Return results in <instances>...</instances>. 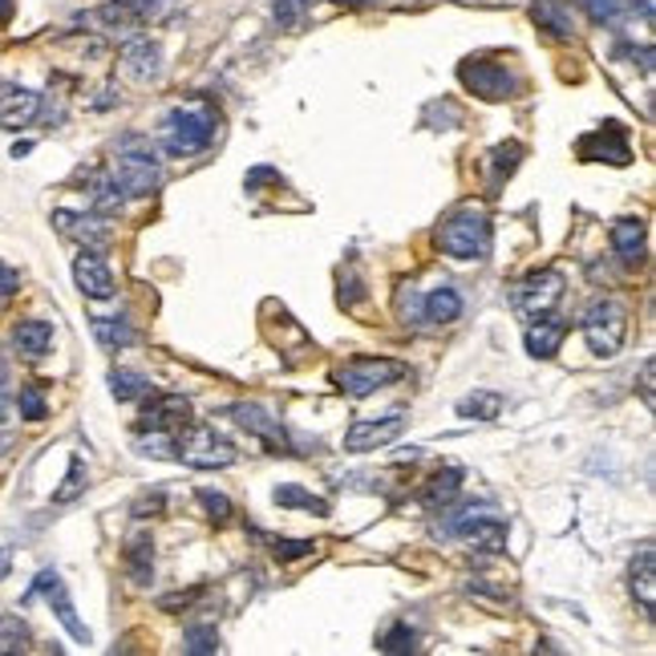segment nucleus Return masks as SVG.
<instances>
[{
  "label": "nucleus",
  "mask_w": 656,
  "mask_h": 656,
  "mask_svg": "<svg viewBox=\"0 0 656 656\" xmlns=\"http://www.w3.org/2000/svg\"><path fill=\"white\" fill-rule=\"evenodd\" d=\"M110 393L118 401L146 398V393H150V381H146L143 373H134V369H114V373H110Z\"/></svg>",
  "instance_id": "obj_32"
},
{
  "label": "nucleus",
  "mask_w": 656,
  "mask_h": 656,
  "mask_svg": "<svg viewBox=\"0 0 656 656\" xmlns=\"http://www.w3.org/2000/svg\"><path fill=\"white\" fill-rule=\"evenodd\" d=\"M579 4L596 25H616L628 9V0H579Z\"/></svg>",
  "instance_id": "obj_37"
},
{
  "label": "nucleus",
  "mask_w": 656,
  "mask_h": 656,
  "mask_svg": "<svg viewBox=\"0 0 656 656\" xmlns=\"http://www.w3.org/2000/svg\"><path fill=\"white\" fill-rule=\"evenodd\" d=\"M434 239L450 260H487L490 247H495L490 215L482 212L479 203H462V207H454L438 223Z\"/></svg>",
  "instance_id": "obj_2"
},
{
  "label": "nucleus",
  "mask_w": 656,
  "mask_h": 656,
  "mask_svg": "<svg viewBox=\"0 0 656 656\" xmlns=\"http://www.w3.org/2000/svg\"><path fill=\"white\" fill-rule=\"evenodd\" d=\"M134 446H138V454L143 458H175V434H167V430L138 434L134 438Z\"/></svg>",
  "instance_id": "obj_35"
},
{
  "label": "nucleus",
  "mask_w": 656,
  "mask_h": 656,
  "mask_svg": "<svg viewBox=\"0 0 656 656\" xmlns=\"http://www.w3.org/2000/svg\"><path fill=\"white\" fill-rule=\"evenodd\" d=\"M576 155L584 163H613V167H628L633 163V146H628V130L620 123H604L600 130L584 134L576 143Z\"/></svg>",
  "instance_id": "obj_11"
},
{
  "label": "nucleus",
  "mask_w": 656,
  "mask_h": 656,
  "mask_svg": "<svg viewBox=\"0 0 656 656\" xmlns=\"http://www.w3.org/2000/svg\"><path fill=\"white\" fill-rule=\"evenodd\" d=\"M527 146L523 143H502L490 150V187H502V178H511L523 163Z\"/></svg>",
  "instance_id": "obj_29"
},
{
  "label": "nucleus",
  "mask_w": 656,
  "mask_h": 656,
  "mask_svg": "<svg viewBox=\"0 0 656 656\" xmlns=\"http://www.w3.org/2000/svg\"><path fill=\"white\" fill-rule=\"evenodd\" d=\"M401 434H405V413L401 410L385 413V418H356L345 434V454H369V450L398 442Z\"/></svg>",
  "instance_id": "obj_12"
},
{
  "label": "nucleus",
  "mask_w": 656,
  "mask_h": 656,
  "mask_svg": "<svg viewBox=\"0 0 656 656\" xmlns=\"http://www.w3.org/2000/svg\"><path fill=\"white\" fill-rule=\"evenodd\" d=\"M57 232L69 235V239H78L86 252H101V247L110 244V223L106 215H81V212H53Z\"/></svg>",
  "instance_id": "obj_15"
},
{
  "label": "nucleus",
  "mask_w": 656,
  "mask_h": 656,
  "mask_svg": "<svg viewBox=\"0 0 656 656\" xmlns=\"http://www.w3.org/2000/svg\"><path fill=\"white\" fill-rule=\"evenodd\" d=\"M425 123H430V126H434V123H446L442 130H450V126L462 123V110H458V106H454V101H450V98L430 101V106H425Z\"/></svg>",
  "instance_id": "obj_43"
},
{
  "label": "nucleus",
  "mask_w": 656,
  "mask_h": 656,
  "mask_svg": "<svg viewBox=\"0 0 656 656\" xmlns=\"http://www.w3.org/2000/svg\"><path fill=\"white\" fill-rule=\"evenodd\" d=\"M653 373H656V361H653V356H648L645 365H640V398H645V405H648V410H653V405H656Z\"/></svg>",
  "instance_id": "obj_46"
},
{
  "label": "nucleus",
  "mask_w": 656,
  "mask_h": 656,
  "mask_svg": "<svg viewBox=\"0 0 656 656\" xmlns=\"http://www.w3.org/2000/svg\"><path fill=\"white\" fill-rule=\"evenodd\" d=\"M110 178L126 199L130 195H155L163 187V167H158V158L146 146H134V138H126V146L110 163Z\"/></svg>",
  "instance_id": "obj_7"
},
{
  "label": "nucleus",
  "mask_w": 656,
  "mask_h": 656,
  "mask_svg": "<svg viewBox=\"0 0 656 656\" xmlns=\"http://www.w3.org/2000/svg\"><path fill=\"white\" fill-rule=\"evenodd\" d=\"M158 45H150V41H130L126 45V53H123V66H126V74H130L134 81H155L158 78Z\"/></svg>",
  "instance_id": "obj_23"
},
{
  "label": "nucleus",
  "mask_w": 656,
  "mask_h": 656,
  "mask_svg": "<svg viewBox=\"0 0 656 656\" xmlns=\"http://www.w3.org/2000/svg\"><path fill=\"white\" fill-rule=\"evenodd\" d=\"M183 653H190V656L219 653V633H215V628H187V636H183Z\"/></svg>",
  "instance_id": "obj_38"
},
{
  "label": "nucleus",
  "mask_w": 656,
  "mask_h": 656,
  "mask_svg": "<svg viewBox=\"0 0 656 656\" xmlns=\"http://www.w3.org/2000/svg\"><path fill=\"white\" fill-rule=\"evenodd\" d=\"M564 336H568V321H559V316H551V312H547L544 321L531 324V329L523 333V345H527V353H531L535 361H547V356L559 353Z\"/></svg>",
  "instance_id": "obj_20"
},
{
  "label": "nucleus",
  "mask_w": 656,
  "mask_h": 656,
  "mask_svg": "<svg viewBox=\"0 0 656 656\" xmlns=\"http://www.w3.org/2000/svg\"><path fill=\"white\" fill-rule=\"evenodd\" d=\"M309 12H312V0H276V4H272V17H276V25H280V29H288V33L304 29Z\"/></svg>",
  "instance_id": "obj_33"
},
{
  "label": "nucleus",
  "mask_w": 656,
  "mask_h": 656,
  "mask_svg": "<svg viewBox=\"0 0 656 656\" xmlns=\"http://www.w3.org/2000/svg\"><path fill=\"white\" fill-rule=\"evenodd\" d=\"M37 114H41V94L17 81H0V130H25L37 123Z\"/></svg>",
  "instance_id": "obj_14"
},
{
  "label": "nucleus",
  "mask_w": 656,
  "mask_h": 656,
  "mask_svg": "<svg viewBox=\"0 0 656 656\" xmlns=\"http://www.w3.org/2000/svg\"><path fill=\"white\" fill-rule=\"evenodd\" d=\"M227 418H232L239 430H247L252 438H260L264 446H272V454H288L292 450V438H288V430H284V422L272 418L256 401H235V405H227Z\"/></svg>",
  "instance_id": "obj_10"
},
{
  "label": "nucleus",
  "mask_w": 656,
  "mask_h": 656,
  "mask_svg": "<svg viewBox=\"0 0 656 656\" xmlns=\"http://www.w3.org/2000/svg\"><path fill=\"white\" fill-rule=\"evenodd\" d=\"M312 551H316V544H312V539H272V556H276L280 564H292V559H309Z\"/></svg>",
  "instance_id": "obj_41"
},
{
  "label": "nucleus",
  "mask_w": 656,
  "mask_h": 656,
  "mask_svg": "<svg viewBox=\"0 0 656 656\" xmlns=\"http://www.w3.org/2000/svg\"><path fill=\"white\" fill-rule=\"evenodd\" d=\"M434 539H462L474 551L499 556L507 551V523H502L499 507L490 502H467L458 511H446L442 523H434Z\"/></svg>",
  "instance_id": "obj_1"
},
{
  "label": "nucleus",
  "mask_w": 656,
  "mask_h": 656,
  "mask_svg": "<svg viewBox=\"0 0 656 656\" xmlns=\"http://www.w3.org/2000/svg\"><path fill=\"white\" fill-rule=\"evenodd\" d=\"M336 4H349V9H356V4H373V0H336Z\"/></svg>",
  "instance_id": "obj_51"
},
{
  "label": "nucleus",
  "mask_w": 656,
  "mask_h": 656,
  "mask_svg": "<svg viewBox=\"0 0 656 656\" xmlns=\"http://www.w3.org/2000/svg\"><path fill=\"white\" fill-rule=\"evenodd\" d=\"M462 470L458 467H446V470H438L434 479L425 482V490H422V502L430 507V511H438V507H450V502L458 499V490H462Z\"/></svg>",
  "instance_id": "obj_24"
},
{
  "label": "nucleus",
  "mask_w": 656,
  "mask_h": 656,
  "mask_svg": "<svg viewBox=\"0 0 656 656\" xmlns=\"http://www.w3.org/2000/svg\"><path fill=\"white\" fill-rule=\"evenodd\" d=\"M94 341H98L106 353H118V349L134 345V329L130 321H123V316H94Z\"/></svg>",
  "instance_id": "obj_27"
},
{
  "label": "nucleus",
  "mask_w": 656,
  "mask_h": 656,
  "mask_svg": "<svg viewBox=\"0 0 656 656\" xmlns=\"http://www.w3.org/2000/svg\"><path fill=\"white\" fill-rule=\"evenodd\" d=\"M158 9V0H110V4H101L94 12V21L114 29V33H134V29H143L150 21V12Z\"/></svg>",
  "instance_id": "obj_16"
},
{
  "label": "nucleus",
  "mask_w": 656,
  "mask_h": 656,
  "mask_svg": "<svg viewBox=\"0 0 656 656\" xmlns=\"http://www.w3.org/2000/svg\"><path fill=\"white\" fill-rule=\"evenodd\" d=\"M4 401H9V365L0 361V422H4Z\"/></svg>",
  "instance_id": "obj_48"
},
{
  "label": "nucleus",
  "mask_w": 656,
  "mask_h": 656,
  "mask_svg": "<svg viewBox=\"0 0 656 656\" xmlns=\"http://www.w3.org/2000/svg\"><path fill=\"white\" fill-rule=\"evenodd\" d=\"M199 596H203V588L175 591V596H163V600H158V608H163V613H175V608H187V604H195Z\"/></svg>",
  "instance_id": "obj_44"
},
{
  "label": "nucleus",
  "mask_w": 656,
  "mask_h": 656,
  "mask_svg": "<svg viewBox=\"0 0 656 656\" xmlns=\"http://www.w3.org/2000/svg\"><path fill=\"white\" fill-rule=\"evenodd\" d=\"M378 648L381 653H413L418 648V633H413L410 624H393V628H385L378 636Z\"/></svg>",
  "instance_id": "obj_34"
},
{
  "label": "nucleus",
  "mask_w": 656,
  "mask_h": 656,
  "mask_svg": "<svg viewBox=\"0 0 656 656\" xmlns=\"http://www.w3.org/2000/svg\"><path fill=\"white\" fill-rule=\"evenodd\" d=\"M74 284H78L81 296H89V301H110L114 296V272L106 267V260L98 252H81L74 260Z\"/></svg>",
  "instance_id": "obj_17"
},
{
  "label": "nucleus",
  "mask_w": 656,
  "mask_h": 656,
  "mask_svg": "<svg viewBox=\"0 0 656 656\" xmlns=\"http://www.w3.org/2000/svg\"><path fill=\"white\" fill-rule=\"evenodd\" d=\"M195 499L203 502V511L212 515L215 523H227V519H232V499H227V495H219V490H195Z\"/></svg>",
  "instance_id": "obj_42"
},
{
  "label": "nucleus",
  "mask_w": 656,
  "mask_h": 656,
  "mask_svg": "<svg viewBox=\"0 0 656 656\" xmlns=\"http://www.w3.org/2000/svg\"><path fill=\"white\" fill-rule=\"evenodd\" d=\"M126 568H130L134 584H146L155 576V544L146 535H134L130 547H126Z\"/></svg>",
  "instance_id": "obj_31"
},
{
  "label": "nucleus",
  "mask_w": 656,
  "mask_h": 656,
  "mask_svg": "<svg viewBox=\"0 0 656 656\" xmlns=\"http://www.w3.org/2000/svg\"><path fill=\"white\" fill-rule=\"evenodd\" d=\"M9 568H12V551L9 547H0V579L9 576Z\"/></svg>",
  "instance_id": "obj_49"
},
{
  "label": "nucleus",
  "mask_w": 656,
  "mask_h": 656,
  "mask_svg": "<svg viewBox=\"0 0 656 656\" xmlns=\"http://www.w3.org/2000/svg\"><path fill=\"white\" fill-rule=\"evenodd\" d=\"M81 490H86V462L74 458V462H69V474H66V487L53 490V502H74Z\"/></svg>",
  "instance_id": "obj_40"
},
{
  "label": "nucleus",
  "mask_w": 656,
  "mask_h": 656,
  "mask_svg": "<svg viewBox=\"0 0 656 656\" xmlns=\"http://www.w3.org/2000/svg\"><path fill=\"white\" fill-rule=\"evenodd\" d=\"M33 596H45V600H49V608L57 613V620L66 624V633L74 636V640H81V645H89V628L78 620V613H74V600H69V591H66V579L57 576L53 568H45L41 576L33 579V588H29V596H25V600H33Z\"/></svg>",
  "instance_id": "obj_13"
},
{
  "label": "nucleus",
  "mask_w": 656,
  "mask_h": 656,
  "mask_svg": "<svg viewBox=\"0 0 656 656\" xmlns=\"http://www.w3.org/2000/svg\"><path fill=\"white\" fill-rule=\"evenodd\" d=\"M175 458L195 470H223L239 458V450H235L223 434H215V425L187 422L175 434Z\"/></svg>",
  "instance_id": "obj_4"
},
{
  "label": "nucleus",
  "mask_w": 656,
  "mask_h": 656,
  "mask_svg": "<svg viewBox=\"0 0 656 656\" xmlns=\"http://www.w3.org/2000/svg\"><path fill=\"white\" fill-rule=\"evenodd\" d=\"M458 81H462L470 94H479L482 101H507L523 89V81L515 78L502 61H482V57L462 61V66H458Z\"/></svg>",
  "instance_id": "obj_8"
},
{
  "label": "nucleus",
  "mask_w": 656,
  "mask_h": 656,
  "mask_svg": "<svg viewBox=\"0 0 656 656\" xmlns=\"http://www.w3.org/2000/svg\"><path fill=\"white\" fill-rule=\"evenodd\" d=\"M405 373L410 369L401 365V361H393V356H353V361H345V365L336 369L333 381L345 398L361 401V398H373L385 385H393V381H401Z\"/></svg>",
  "instance_id": "obj_5"
},
{
  "label": "nucleus",
  "mask_w": 656,
  "mask_h": 656,
  "mask_svg": "<svg viewBox=\"0 0 656 656\" xmlns=\"http://www.w3.org/2000/svg\"><path fill=\"white\" fill-rule=\"evenodd\" d=\"M458 316H462V296H458L450 284L434 288L422 301V321H430V324H454Z\"/></svg>",
  "instance_id": "obj_25"
},
{
  "label": "nucleus",
  "mask_w": 656,
  "mask_h": 656,
  "mask_svg": "<svg viewBox=\"0 0 656 656\" xmlns=\"http://www.w3.org/2000/svg\"><path fill=\"white\" fill-rule=\"evenodd\" d=\"M49 345H53V324L41 321V316H29V321H21L12 329V349L21 356H29V361L49 353Z\"/></svg>",
  "instance_id": "obj_21"
},
{
  "label": "nucleus",
  "mask_w": 656,
  "mask_h": 656,
  "mask_svg": "<svg viewBox=\"0 0 656 656\" xmlns=\"http://www.w3.org/2000/svg\"><path fill=\"white\" fill-rule=\"evenodd\" d=\"M158 511H163V495H146V499L134 502V515H138V519H146V515H158Z\"/></svg>",
  "instance_id": "obj_47"
},
{
  "label": "nucleus",
  "mask_w": 656,
  "mask_h": 656,
  "mask_svg": "<svg viewBox=\"0 0 656 656\" xmlns=\"http://www.w3.org/2000/svg\"><path fill=\"white\" fill-rule=\"evenodd\" d=\"M579 333L588 341V349L596 356H616L628 341V309L620 301H596L584 309L579 316Z\"/></svg>",
  "instance_id": "obj_6"
},
{
  "label": "nucleus",
  "mask_w": 656,
  "mask_h": 656,
  "mask_svg": "<svg viewBox=\"0 0 656 656\" xmlns=\"http://www.w3.org/2000/svg\"><path fill=\"white\" fill-rule=\"evenodd\" d=\"M187 422H190V401L178 398V393H163V398L150 401L143 413V430H167V434H178Z\"/></svg>",
  "instance_id": "obj_18"
},
{
  "label": "nucleus",
  "mask_w": 656,
  "mask_h": 656,
  "mask_svg": "<svg viewBox=\"0 0 656 656\" xmlns=\"http://www.w3.org/2000/svg\"><path fill=\"white\" fill-rule=\"evenodd\" d=\"M215 130H219V114L212 106H199V101L178 106L163 118V150L175 158L203 155L215 143Z\"/></svg>",
  "instance_id": "obj_3"
},
{
  "label": "nucleus",
  "mask_w": 656,
  "mask_h": 656,
  "mask_svg": "<svg viewBox=\"0 0 656 656\" xmlns=\"http://www.w3.org/2000/svg\"><path fill=\"white\" fill-rule=\"evenodd\" d=\"M613 247H616V256H620L628 267L645 264V252H648L645 223L640 219H616L613 223Z\"/></svg>",
  "instance_id": "obj_22"
},
{
  "label": "nucleus",
  "mask_w": 656,
  "mask_h": 656,
  "mask_svg": "<svg viewBox=\"0 0 656 656\" xmlns=\"http://www.w3.org/2000/svg\"><path fill=\"white\" fill-rule=\"evenodd\" d=\"M9 17H12V0H0V29L9 25Z\"/></svg>",
  "instance_id": "obj_50"
},
{
  "label": "nucleus",
  "mask_w": 656,
  "mask_h": 656,
  "mask_svg": "<svg viewBox=\"0 0 656 656\" xmlns=\"http://www.w3.org/2000/svg\"><path fill=\"white\" fill-rule=\"evenodd\" d=\"M499 413H502V393L495 390H474L458 401V418H467V422H495Z\"/></svg>",
  "instance_id": "obj_28"
},
{
  "label": "nucleus",
  "mask_w": 656,
  "mask_h": 656,
  "mask_svg": "<svg viewBox=\"0 0 656 656\" xmlns=\"http://www.w3.org/2000/svg\"><path fill=\"white\" fill-rule=\"evenodd\" d=\"M272 499H276V507H288V511H309V515H329L333 507H329V499H321V495H312V490L296 487V482H284V487L272 490Z\"/></svg>",
  "instance_id": "obj_26"
},
{
  "label": "nucleus",
  "mask_w": 656,
  "mask_h": 656,
  "mask_svg": "<svg viewBox=\"0 0 656 656\" xmlns=\"http://www.w3.org/2000/svg\"><path fill=\"white\" fill-rule=\"evenodd\" d=\"M628 584H633L636 604H640L645 613H653V608H656V551H653V544H640V551L633 556Z\"/></svg>",
  "instance_id": "obj_19"
},
{
  "label": "nucleus",
  "mask_w": 656,
  "mask_h": 656,
  "mask_svg": "<svg viewBox=\"0 0 656 656\" xmlns=\"http://www.w3.org/2000/svg\"><path fill=\"white\" fill-rule=\"evenodd\" d=\"M17 288H21V276L9 264H0V304H9L17 296Z\"/></svg>",
  "instance_id": "obj_45"
},
{
  "label": "nucleus",
  "mask_w": 656,
  "mask_h": 656,
  "mask_svg": "<svg viewBox=\"0 0 656 656\" xmlns=\"http://www.w3.org/2000/svg\"><path fill=\"white\" fill-rule=\"evenodd\" d=\"M559 301H564V272H551V267H547V272H531V276L519 280L511 292L515 312L527 316V321L547 316Z\"/></svg>",
  "instance_id": "obj_9"
},
{
  "label": "nucleus",
  "mask_w": 656,
  "mask_h": 656,
  "mask_svg": "<svg viewBox=\"0 0 656 656\" xmlns=\"http://www.w3.org/2000/svg\"><path fill=\"white\" fill-rule=\"evenodd\" d=\"M535 25L556 37H571V12L564 0H535Z\"/></svg>",
  "instance_id": "obj_30"
},
{
  "label": "nucleus",
  "mask_w": 656,
  "mask_h": 656,
  "mask_svg": "<svg viewBox=\"0 0 656 656\" xmlns=\"http://www.w3.org/2000/svg\"><path fill=\"white\" fill-rule=\"evenodd\" d=\"M17 410H21L25 422H41L49 405H45V393L41 385H21V398H17Z\"/></svg>",
  "instance_id": "obj_39"
},
{
  "label": "nucleus",
  "mask_w": 656,
  "mask_h": 656,
  "mask_svg": "<svg viewBox=\"0 0 656 656\" xmlns=\"http://www.w3.org/2000/svg\"><path fill=\"white\" fill-rule=\"evenodd\" d=\"M0 648H12V653L29 648V628L21 616H0Z\"/></svg>",
  "instance_id": "obj_36"
}]
</instances>
